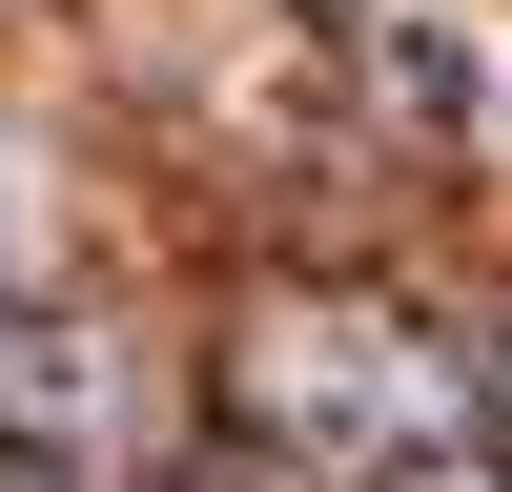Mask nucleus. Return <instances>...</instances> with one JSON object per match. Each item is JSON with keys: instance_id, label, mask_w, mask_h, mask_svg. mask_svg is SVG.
<instances>
[{"instance_id": "obj_1", "label": "nucleus", "mask_w": 512, "mask_h": 492, "mask_svg": "<svg viewBox=\"0 0 512 492\" xmlns=\"http://www.w3.org/2000/svg\"><path fill=\"white\" fill-rule=\"evenodd\" d=\"M349 349H369V328H287L267 390L308 410V431H431V369H410V349H390V369H349Z\"/></svg>"}]
</instances>
